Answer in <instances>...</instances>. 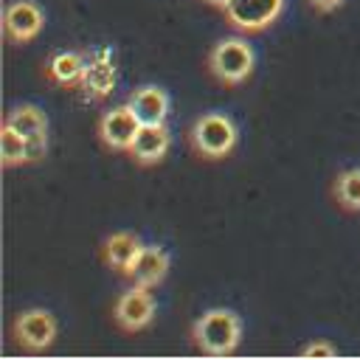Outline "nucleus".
Returning <instances> with one entry per match:
<instances>
[{
    "mask_svg": "<svg viewBox=\"0 0 360 360\" xmlns=\"http://www.w3.org/2000/svg\"><path fill=\"white\" fill-rule=\"evenodd\" d=\"M138 129H141V121L129 104H118V107L101 112V118L96 124V135H98L101 146H107L110 152H121V155L129 152Z\"/></svg>",
    "mask_w": 360,
    "mask_h": 360,
    "instance_id": "nucleus-6",
    "label": "nucleus"
},
{
    "mask_svg": "<svg viewBox=\"0 0 360 360\" xmlns=\"http://www.w3.org/2000/svg\"><path fill=\"white\" fill-rule=\"evenodd\" d=\"M84 68H87V59L76 51H59L48 59V79L56 84V87H79L82 84V76H84Z\"/></svg>",
    "mask_w": 360,
    "mask_h": 360,
    "instance_id": "nucleus-14",
    "label": "nucleus"
},
{
    "mask_svg": "<svg viewBox=\"0 0 360 360\" xmlns=\"http://www.w3.org/2000/svg\"><path fill=\"white\" fill-rule=\"evenodd\" d=\"M82 93L84 98L90 101H101L112 93L115 87V65L107 53H96L93 59H87V68H84V76H82Z\"/></svg>",
    "mask_w": 360,
    "mask_h": 360,
    "instance_id": "nucleus-13",
    "label": "nucleus"
},
{
    "mask_svg": "<svg viewBox=\"0 0 360 360\" xmlns=\"http://www.w3.org/2000/svg\"><path fill=\"white\" fill-rule=\"evenodd\" d=\"M155 315H158V301L149 287L129 284L112 301V323L124 335H138V332L149 329Z\"/></svg>",
    "mask_w": 360,
    "mask_h": 360,
    "instance_id": "nucleus-5",
    "label": "nucleus"
},
{
    "mask_svg": "<svg viewBox=\"0 0 360 360\" xmlns=\"http://www.w3.org/2000/svg\"><path fill=\"white\" fill-rule=\"evenodd\" d=\"M143 239L135 231H112L98 242V259L107 270H112L118 278H127L135 262L143 253Z\"/></svg>",
    "mask_w": 360,
    "mask_h": 360,
    "instance_id": "nucleus-7",
    "label": "nucleus"
},
{
    "mask_svg": "<svg viewBox=\"0 0 360 360\" xmlns=\"http://www.w3.org/2000/svg\"><path fill=\"white\" fill-rule=\"evenodd\" d=\"M56 335H59V323L53 312H48L45 307L20 309L8 321V338L25 354H45L56 343Z\"/></svg>",
    "mask_w": 360,
    "mask_h": 360,
    "instance_id": "nucleus-3",
    "label": "nucleus"
},
{
    "mask_svg": "<svg viewBox=\"0 0 360 360\" xmlns=\"http://www.w3.org/2000/svg\"><path fill=\"white\" fill-rule=\"evenodd\" d=\"M127 104L132 107V112L138 115L141 124H166L169 115V93L158 84H143L135 87L127 98Z\"/></svg>",
    "mask_w": 360,
    "mask_h": 360,
    "instance_id": "nucleus-12",
    "label": "nucleus"
},
{
    "mask_svg": "<svg viewBox=\"0 0 360 360\" xmlns=\"http://www.w3.org/2000/svg\"><path fill=\"white\" fill-rule=\"evenodd\" d=\"M188 340L205 357H231L242 343V318L233 309L211 307L191 321Z\"/></svg>",
    "mask_w": 360,
    "mask_h": 360,
    "instance_id": "nucleus-1",
    "label": "nucleus"
},
{
    "mask_svg": "<svg viewBox=\"0 0 360 360\" xmlns=\"http://www.w3.org/2000/svg\"><path fill=\"white\" fill-rule=\"evenodd\" d=\"M253 48L239 39V37H228V39H219L211 51H208V73L219 82V84H228V87H236L242 82H248V76L253 73Z\"/></svg>",
    "mask_w": 360,
    "mask_h": 360,
    "instance_id": "nucleus-4",
    "label": "nucleus"
},
{
    "mask_svg": "<svg viewBox=\"0 0 360 360\" xmlns=\"http://www.w3.org/2000/svg\"><path fill=\"white\" fill-rule=\"evenodd\" d=\"M3 124H8L11 129H17L22 138H34V135H45L48 132V118L39 107L34 104H17L6 112Z\"/></svg>",
    "mask_w": 360,
    "mask_h": 360,
    "instance_id": "nucleus-16",
    "label": "nucleus"
},
{
    "mask_svg": "<svg viewBox=\"0 0 360 360\" xmlns=\"http://www.w3.org/2000/svg\"><path fill=\"white\" fill-rule=\"evenodd\" d=\"M45 25V11L34 0H14L3 11V31L11 42L34 39Z\"/></svg>",
    "mask_w": 360,
    "mask_h": 360,
    "instance_id": "nucleus-10",
    "label": "nucleus"
},
{
    "mask_svg": "<svg viewBox=\"0 0 360 360\" xmlns=\"http://www.w3.org/2000/svg\"><path fill=\"white\" fill-rule=\"evenodd\" d=\"M309 3H312L318 11H332V8H338L343 0H309Z\"/></svg>",
    "mask_w": 360,
    "mask_h": 360,
    "instance_id": "nucleus-19",
    "label": "nucleus"
},
{
    "mask_svg": "<svg viewBox=\"0 0 360 360\" xmlns=\"http://www.w3.org/2000/svg\"><path fill=\"white\" fill-rule=\"evenodd\" d=\"M186 141L200 160L217 163V160H225L233 155V149L239 143V129L225 112H202L188 127Z\"/></svg>",
    "mask_w": 360,
    "mask_h": 360,
    "instance_id": "nucleus-2",
    "label": "nucleus"
},
{
    "mask_svg": "<svg viewBox=\"0 0 360 360\" xmlns=\"http://www.w3.org/2000/svg\"><path fill=\"white\" fill-rule=\"evenodd\" d=\"M169 146H172V132L166 124H141L127 155L135 166L149 169V166L163 163V158L169 155Z\"/></svg>",
    "mask_w": 360,
    "mask_h": 360,
    "instance_id": "nucleus-9",
    "label": "nucleus"
},
{
    "mask_svg": "<svg viewBox=\"0 0 360 360\" xmlns=\"http://www.w3.org/2000/svg\"><path fill=\"white\" fill-rule=\"evenodd\" d=\"M169 270H172V256H169L160 245H146L143 253H141V259H138L135 267L129 270L127 281H129V284H138V287L155 290L158 284L166 281Z\"/></svg>",
    "mask_w": 360,
    "mask_h": 360,
    "instance_id": "nucleus-11",
    "label": "nucleus"
},
{
    "mask_svg": "<svg viewBox=\"0 0 360 360\" xmlns=\"http://www.w3.org/2000/svg\"><path fill=\"white\" fill-rule=\"evenodd\" d=\"M329 197L343 214H360V166L338 172L329 186Z\"/></svg>",
    "mask_w": 360,
    "mask_h": 360,
    "instance_id": "nucleus-15",
    "label": "nucleus"
},
{
    "mask_svg": "<svg viewBox=\"0 0 360 360\" xmlns=\"http://www.w3.org/2000/svg\"><path fill=\"white\" fill-rule=\"evenodd\" d=\"M0 163L6 169H14V166H28V143L25 138L11 129L8 124H3L0 129Z\"/></svg>",
    "mask_w": 360,
    "mask_h": 360,
    "instance_id": "nucleus-17",
    "label": "nucleus"
},
{
    "mask_svg": "<svg viewBox=\"0 0 360 360\" xmlns=\"http://www.w3.org/2000/svg\"><path fill=\"white\" fill-rule=\"evenodd\" d=\"M205 3H211V6H217V8H225V6H228V0H205Z\"/></svg>",
    "mask_w": 360,
    "mask_h": 360,
    "instance_id": "nucleus-20",
    "label": "nucleus"
},
{
    "mask_svg": "<svg viewBox=\"0 0 360 360\" xmlns=\"http://www.w3.org/2000/svg\"><path fill=\"white\" fill-rule=\"evenodd\" d=\"M335 354H338V346L329 340H312V343L298 349V357H315V360L318 357H335Z\"/></svg>",
    "mask_w": 360,
    "mask_h": 360,
    "instance_id": "nucleus-18",
    "label": "nucleus"
},
{
    "mask_svg": "<svg viewBox=\"0 0 360 360\" xmlns=\"http://www.w3.org/2000/svg\"><path fill=\"white\" fill-rule=\"evenodd\" d=\"M281 8H284V0H228L225 17L233 28L256 34V31H264L270 22H276Z\"/></svg>",
    "mask_w": 360,
    "mask_h": 360,
    "instance_id": "nucleus-8",
    "label": "nucleus"
}]
</instances>
